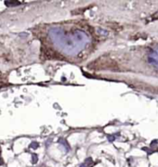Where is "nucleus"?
Masks as SVG:
<instances>
[{
    "instance_id": "7ed1b4c3",
    "label": "nucleus",
    "mask_w": 158,
    "mask_h": 167,
    "mask_svg": "<svg viewBox=\"0 0 158 167\" xmlns=\"http://www.w3.org/2000/svg\"><path fill=\"white\" fill-rule=\"evenodd\" d=\"M5 3H6V5H7V6H8V7H10V6H18V5L21 4V1H6Z\"/></svg>"
},
{
    "instance_id": "39448f33",
    "label": "nucleus",
    "mask_w": 158,
    "mask_h": 167,
    "mask_svg": "<svg viewBox=\"0 0 158 167\" xmlns=\"http://www.w3.org/2000/svg\"><path fill=\"white\" fill-rule=\"evenodd\" d=\"M32 158H34V160H32V164H35L36 162H37V155H35V154H32Z\"/></svg>"
},
{
    "instance_id": "423d86ee",
    "label": "nucleus",
    "mask_w": 158,
    "mask_h": 167,
    "mask_svg": "<svg viewBox=\"0 0 158 167\" xmlns=\"http://www.w3.org/2000/svg\"><path fill=\"white\" fill-rule=\"evenodd\" d=\"M0 152H1V151H0ZM0 164H3V161L1 159V156H0Z\"/></svg>"
},
{
    "instance_id": "f03ea898",
    "label": "nucleus",
    "mask_w": 158,
    "mask_h": 167,
    "mask_svg": "<svg viewBox=\"0 0 158 167\" xmlns=\"http://www.w3.org/2000/svg\"><path fill=\"white\" fill-rule=\"evenodd\" d=\"M147 61L153 67L158 69V52L156 50H152L147 55Z\"/></svg>"
},
{
    "instance_id": "f257e3e1",
    "label": "nucleus",
    "mask_w": 158,
    "mask_h": 167,
    "mask_svg": "<svg viewBox=\"0 0 158 167\" xmlns=\"http://www.w3.org/2000/svg\"><path fill=\"white\" fill-rule=\"evenodd\" d=\"M50 37L55 44L68 54H77L89 43V37L84 31L76 30L68 33L59 28H54L50 31Z\"/></svg>"
},
{
    "instance_id": "20e7f679",
    "label": "nucleus",
    "mask_w": 158,
    "mask_h": 167,
    "mask_svg": "<svg viewBox=\"0 0 158 167\" xmlns=\"http://www.w3.org/2000/svg\"><path fill=\"white\" fill-rule=\"evenodd\" d=\"M30 147H31V148H34V149H36V148L38 147V144H37V142H32V144H31Z\"/></svg>"
},
{
    "instance_id": "0eeeda50",
    "label": "nucleus",
    "mask_w": 158,
    "mask_h": 167,
    "mask_svg": "<svg viewBox=\"0 0 158 167\" xmlns=\"http://www.w3.org/2000/svg\"><path fill=\"white\" fill-rule=\"evenodd\" d=\"M156 51H157V52H158V49H157V50H156Z\"/></svg>"
}]
</instances>
